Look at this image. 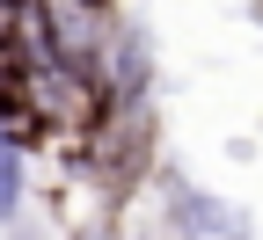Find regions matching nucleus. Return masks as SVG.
Segmentation results:
<instances>
[{
	"label": "nucleus",
	"instance_id": "2",
	"mask_svg": "<svg viewBox=\"0 0 263 240\" xmlns=\"http://www.w3.org/2000/svg\"><path fill=\"white\" fill-rule=\"evenodd\" d=\"M176 219H183V233H190V240H256L234 211H227V204L197 197V189H183V197H176Z\"/></svg>",
	"mask_w": 263,
	"mask_h": 240
},
{
	"label": "nucleus",
	"instance_id": "3",
	"mask_svg": "<svg viewBox=\"0 0 263 240\" xmlns=\"http://www.w3.org/2000/svg\"><path fill=\"white\" fill-rule=\"evenodd\" d=\"M0 211H15V146H0Z\"/></svg>",
	"mask_w": 263,
	"mask_h": 240
},
{
	"label": "nucleus",
	"instance_id": "1",
	"mask_svg": "<svg viewBox=\"0 0 263 240\" xmlns=\"http://www.w3.org/2000/svg\"><path fill=\"white\" fill-rule=\"evenodd\" d=\"M44 29H51V51H59V58H73L81 73H88V58L103 51V44H117L88 0H44Z\"/></svg>",
	"mask_w": 263,
	"mask_h": 240
}]
</instances>
